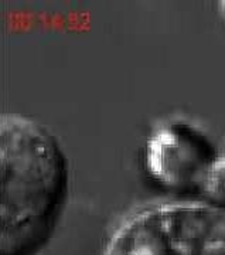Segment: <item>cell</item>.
I'll use <instances>...</instances> for the list:
<instances>
[{
  "instance_id": "6da1fadb",
  "label": "cell",
  "mask_w": 225,
  "mask_h": 255,
  "mask_svg": "<svg viewBox=\"0 0 225 255\" xmlns=\"http://www.w3.org/2000/svg\"><path fill=\"white\" fill-rule=\"evenodd\" d=\"M0 255H36L65 207L68 159L47 128L9 114L0 122Z\"/></svg>"
},
{
  "instance_id": "3957f363",
  "label": "cell",
  "mask_w": 225,
  "mask_h": 255,
  "mask_svg": "<svg viewBox=\"0 0 225 255\" xmlns=\"http://www.w3.org/2000/svg\"><path fill=\"white\" fill-rule=\"evenodd\" d=\"M144 164L163 187L225 209V155L193 125L176 121L156 130Z\"/></svg>"
},
{
  "instance_id": "7a4b0ae2",
  "label": "cell",
  "mask_w": 225,
  "mask_h": 255,
  "mask_svg": "<svg viewBox=\"0 0 225 255\" xmlns=\"http://www.w3.org/2000/svg\"><path fill=\"white\" fill-rule=\"evenodd\" d=\"M102 255H225V209L203 201L147 207L115 230Z\"/></svg>"
},
{
  "instance_id": "277c9868",
  "label": "cell",
  "mask_w": 225,
  "mask_h": 255,
  "mask_svg": "<svg viewBox=\"0 0 225 255\" xmlns=\"http://www.w3.org/2000/svg\"><path fill=\"white\" fill-rule=\"evenodd\" d=\"M220 13H221V17L224 18L225 21V1L220 3Z\"/></svg>"
}]
</instances>
